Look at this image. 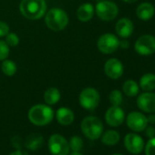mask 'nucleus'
<instances>
[{
  "mask_svg": "<svg viewBox=\"0 0 155 155\" xmlns=\"http://www.w3.org/2000/svg\"><path fill=\"white\" fill-rule=\"evenodd\" d=\"M21 14L31 20L41 18L47 10L45 0H22L19 5Z\"/></svg>",
  "mask_w": 155,
  "mask_h": 155,
  "instance_id": "nucleus-1",
  "label": "nucleus"
},
{
  "mask_svg": "<svg viewBox=\"0 0 155 155\" xmlns=\"http://www.w3.org/2000/svg\"><path fill=\"white\" fill-rule=\"evenodd\" d=\"M28 117L30 122L34 125L45 126L52 121L54 118V111L48 105L38 104L28 110Z\"/></svg>",
  "mask_w": 155,
  "mask_h": 155,
  "instance_id": "nucleus-2",
  "label": "nucleus"
},
{
  "mask_svg": "<svg viewBox=\"0 0 155 155\" xmlns=\"http://www.w3.org/2000/svg\"><path fill=\"white\" fill-rule=\"evenodd\" d=\"M45 21L48 28L53 31H61L68 24V16L61 8L50 9L45 18Z\"/></svg>",
  "mask_w": 155,
  "mask_h": 155,
  "instance_id": "nucleus-3",
  "label": "nucleus"
},
{
  "mask_svg": "<svg viewBox=\"0 0 155 155\" xmlns=\"http://www.w3.org/2000/svg\"><path fill=\"white\" fill-rule=\"evenodd\" d=\"M81 129L84 136L90 140H97L103 133V124L101 120L95 116H88L81 123Z\"/></svg>",
  "mask_w": 155,
  "mask_h": 155,
  "instance_id": "nucleus-4",
  "label": "nucleus"
},
{
  "mask_svg": "<svg viewBox=\"0 0 155 155\" xmlns=\"http://www.w3.org/2000/svg\"><path fill=\"white\" fill-rule=\"evenodd\" d=\"M96 14L103 21H110L117 18L119 14L118 6L110 0H102L96 5Z\"/></svg>",
  "mask_w": 155,
  "mask_h": 155,
  "instance_id": "nucleus-5",
  "label": "nucleus"
},
{
  "mask_svg": "<svg viewBox=\"0 0 155 155\" xmlns=\"http://www.w3.org/2000/svg\"><path fill=\"white\" fill-rule=\"evenodd\" d=\"M79 101L83 109L91 111L99 106L101 101V96L96 89L86 88L81 92Z\"/></svg>",
  "mask_w": 155,
  "mask_h": 155,
  "instance_id": "nucleus-6",
  "label": "nucleus"
},
{
  "mask_svg": "<svg viewBox=\"0 0 155 155\" xmlns=\"http://www.w3.org/2000/svg\"><path fill=\"white\" fill-rule=\"evenodd\" d=\"M49 152L52 155H68L69 152L68 141L60 134H53L48 142Z\"/></svg>",
  "mask_w": 155,
  "mask_h": 155,
  "instance_id": "nucleus-7",
  "label": "nucleus"
},
{
  "mask_svg": "<svg viewBox=\"0 0 155 155\" xmlns=\"http://www.w3.org/2000/svg\"><path fill=\"white\" fill-rule=\"evenodd\" d=\"M97 46L101 53L111 54L120 48V40L115 35L111 33H106L100 37Z\"/></svg>",
  "mask_w": 155,
  "mask_h": 155,
  "instance_id": "nucleus-8",
  "label": "nucleus"
},
{
  "mask_svg": "<svg viewBox=\"0 0 155 155\" xmlns=\"http://www.w3.org/2000/svg\"><path fill=\"white\" fill-rule=\"evenodd\" d=\"M135 51L141 56H150L155 53V37L151 35L140 36L135 42Z\"/></svg>",
  "mask_w": 155,
  "mask_h": 155,
  "instance_id": "nucleus-9",
  "label": "nucleus"
},
{
  "mask_svg": "<svg viewBox=\"0 0 155 155\" xmlns=\"http://www.w3.org/2000/svg\"><path fill=\"white\" fill-rule=\"evenodd\" d=\"M127 126L135 132L143 131L148 126L147 117L139 111H132L129 113L126 119Z\"/></svg>",
  "mask_w": 155,
  "mask_h": 155,
  "instance_id": "nucleus-10",
  "label": "nucleus"
},
{
  "mask_svg": "<svg viewBox=\"0 0 155 155\" xmlns=\"http://www.w3.org/2000/svg\"><path fill=\"white\" fill-rule=\"evenodd\" d=\"M138 108L147 113H155V93L146 91L141 93L137 99Z\"/></svg>",
  "mask_w": 155,
  "mask_h": 155,
  "instance_id": "nucleus-11",
  "label": "nucleus"
},
{
  "mask_svg": "<svg viewBox=\"0 0 155 155\" xmlns=\"http://www.w3.org/2000/svg\"><path fill=\"white\" fill-rule=\"evenodd\" d=\"M125 119V113L120 106H112L106 111V122L111 127L120 126Z\"/></svg>",
  "mask_w": 155,
  "mask_h": 155,
  "instance_id": "nucleus-12",
  "label": "nucleus"
},
{
  "mask_svg": "<svg viewBox=\"0 0 155 155\" xmlns=\"http://www.w3.org/2000/svg\"><path fill=\"white\" fill-rule=\"evenodd\" d=\"M124 145L130 153L139 154L143 150V139L136 133H128L124 138Z\"/></svg>",
  "mask_w": 155,
  "mask_h": 155,
  "instance_id": "nucleus-13",
  "label": "nucleus"
},
{
  "mask_svg": "<svg viewBox=\"0 0 155 155\" xmlns=\"http://www.w3.org/2000/svg\"><path fill=\"white\" fill-rule=\"evenodd\" d=\"M104 72L111 80H118L123 74V65L118 58H110L104 65Z\"/></svg>",
  "mask_w": 155,
  "mask_h": 155,
  "instance_id": "nucleus-14",
  "label": "nucleus"
},
{
  "mask_svg": "<svg viewBox=\"0 0 155 155\" xmlns=\"http://www.w3.org/2000/svg\"><path fill=\"white\" fill-rule=\"evenodd\" d=\"M115 30L117 35L121 38H128L131 36L134 30L133 23L130 19L123 18H120L115 26Z\"/></svg>",
  "mask_w": 155,
  "mask_h": 155,
  "instance_id": "nucleus-15",
  "label": "nucleus"
},
{
  "mask_svg": "<svg viewBox=\"0 0 155 155\" xmlns=\"http://www.w3.org/2000/svg\"><path fill=\"white\" fill-rule=\"evenodd\" d=\"M154 13H155V8L153 5L148 2L140 4L136 9V16L138 17V18L143 21L150 20L154 16Z\"/></svg>",
  "mask_w": 155,
  "mask_h": 155,
  "instance_id": "nucleus-16",
  "label": "nucleus"
},
{
  "mask_svg": "<svg viewBox=\"0 0 155 155\" xmlns=\"http://www.w3.org/2000/svg\"><path fill=\"white\" fill-rule=\"evenodd\" d=\"M56 118L59 124L63 126H68V125H70L74 121L75 116H74L73 111L70 109L62 107L57 110Z\"/></svg>",
  "mask_w": 155,
  "mask_h": 155,
  "instance_id": "nucleus-17",
  "label": "nucleus"
},
{
  "mask_svg": "<svg viewBox=\"0 0 155 155\" xmlns=\"http://www.w3.org/2000/svg\"><path fill=\"white\" fill-rule=\"evenodd\" d=\"M95 8L90 3H85L80 6L77 10V17L81 22H88L90 21L94 16Z\"/></svg>",
  "mask_w": 155,
  "mask_h": 155,
  "instance_id": "nucleus-18",
  "label": "nucleus"
},
{
  "mask_svg": "<svg viewBox=\"0 0 155 155\" xmlns=\"http://www.w3.org/2000/svg\"><path fill=\"white\" fill-rule=\"evenodd\" d=\"M43 136L39 133H32L28 135L25 140V147L29 150H36L43 144Z\"/></svg>",
  "mask_w": 155,
  "mask_h": 155,
  "instance_id": "nucleus-19",
  "label": "nucleus"
},
{
  "mask_svg": "<svg viewBox=\"0 0 155 155\" xmlns=\"http://www.w3.org/2000/svg\"><path fill=\"white\" fill-rule=\"evenodd\" d=\"M140 88L144 91L155 90V75L152 73L144 74L140 80Z\"/></svg>",
  "mask_w": 155,
  "mask_h": 155,
  "instance_id": "nucleus-20",
  "label": "nucleus"
},
{
  "mask_svg": "<svg viewBox=\"0 0 155 155\" xmlns=\"http://www.w3.org/2000/svg\"><path fill=\"white\" fill-rule=\"evenodd\" d=\"M101 141L103 144L108 146H114L120 140V134L118 131L113 130H109L101 134Z\"/></svg>",
  "mask_w": 155,
  "mask_h": 155,
  "instance_id": "nucleus-21",
  "label": "nucleus"
},
{
  "mask_svg": "<svg viewBox=\"0 0 155 155\" xmlns=\"http://www.w3.org/2000/svg\"><path fill=\"white\" fill-rule=\"evenodd\" d=\"M122 91L123 93L127 96V97H135L138 95L139 91H140V86L138 85V83L133 81V80H128L124 82L123 86H122Z\"/></svg>",
  "mask_w": 155,
  "mask_h": 155,
  "instance_id": "nucleus-22",
  "label": "nucleus"
},
{
  "mask_svg": "<svg viewBox=\"0 0 155 155\" xmlns=\"http://www.w3.org/2000/svg\"><path fill=\"white\" fill-rule=\"evenodd\" d=\"M45 102L48 105H54L60 100V91L57 88H49L44 93Z\"/></svg>",
  "mask_w": 155,
  "mask_h": 155,
  "instance_id": "nucleus-23",
  "label": "nucleus"
},
{
  "mask_svg": "<svg viewBox=\"0 0 155 155\" xmlns=\"http://www.w3.org/2000/svg\"><path fill=\"white\" fill-rule=\"evenodd\" d=\"M2 71L3 73L6 75V76H13L16 74L17 72V65L14 61L12 60H9V59H5L3 60V63H2Z\"/></svg>",
  "mask_w": 155,
  "mask_h": 155,
  "instance_id": "nucleus-24",
  "label": "nucleus"
},
{
  "mask_svg": "<svg viewBox=\"0 0 155 155\" xmlns=\"http://www.w3.org/2000/svg\"><path fill=\"white\" fill-rule=\"evenodd\" d=\"M68 146L72 151H80L83 147V140L80 136H73L68 142Z\"/></svg>",
  "mask_w": 155,
  "mask_h": 155,
  "instance_id": "nucleus-25",
  "label": "nucleus"
},
{
  "mask_svg": "<svg viewBox=\"0 0 155 155\" xmlns=\"http://www.w3.org/2000/svg\"><path fill=\"white\" fill-rule=\"evenodd\" d=\"M109 100L112 106H120L123 101L122 93L119 90H113L110 94Z\"/></svg>",
  "mask_w": 155,
  "mask_h": 155,
  "instance_id": "nucleus-26",
  "label": "nucleus"
},
{
  "mask_svg": "<svg viewBox=\"0 0 155 155\" xmlns=\"http://www.w3.org/2000/svg\"><path fill=\"white\" fill-rule=\"evenodd\" d=\"M9 55V46L6 41L0 40V60H5Z\"/></svg>",
  "mask_w": 155,
  "mask_h": 155,
  "instance_id": "nucleus-27",
  "label": "nucleus"
},
{
  "mask_svg": "<svg viewBox=\"0 0 155 155\" xmlns=\"http://www.w3.org/2000/svg\"><path fill=\"white\" fill-rule=\"evenodd\" d=\"M6 43L10 47H16L19 43V38L15 33H8L6 36Z\"/></svg>",
  "mask_w": 155,
  "mask_h": 155,
  "instance_id": "nucleus-28",
  "label": "nucleus"
},
{
  "mask_svg": "<svg viewBox=\"0 0 155 155\" xmlns=\"http://www.w3.org/2000/svg\"><path fill=\"white\" fill-rule=\"evenodd\" d=\"M146 155H155V137L150 138L145 146Z\"/></svg>",
  "mask_w": 155,
  "mask_h": 155,
  "instance_id": "nucleus-29",
  "label": "nucleus"
},
{
  "mask_svg": "<svg viewBox=\"0 0 155 155\" xmlns=\"http://www.w3.org/2000/svg\"><path fill=\"white\" fill-rule=\"evenodd\" d=\"M8 33H9L8 25L4 21H0V38L6 37Z\"/></svg>",
  "mask_w": 155,
  "mask_h": 155,
  "instance_id": "nucleus-30",
  "label": "nucleus"
},
{
  "mask_svg": "<svg viewBox=\"0 0 155 155\" xmlns=\"http://www.w3.org/2000/svg\"><path fill=\"white\" fill-rule=\"evenodd\" d=\"M145 133H146V136L148 138H153L155 136V129L152 127V126H150V127H146L145 129Z\"/></svg>",
  "mask_w": 155,
  "mask_h": 155,
  "instance_id": "nucleus-31",
  "label": "nucleus"
},
{
  "mask_svg": "<svg viewBox=\"0 0 155 155\" xmlns=\"http://www.w3.org/2000/svg\"><path fill=\"white\" fill-rule=\"evenodd\" d=\"M129 46H130V43L126 40V38H123L121 41H120V47L121 48L126 49V48H129Z\"/></svg>",
  "mask_w": 155,
  "mask_h": 155,
  "instance_id": "nucleus-32",
  "label": "nucleus"
},
{
  "mask_svg": "<svg viewBox=\"0 0 155 155\" xmlns=\"http://www.w3.org/2000/svg\"><path fill=\"white\" fill-rule=\"evenodd\" d=\"M9 155H28V154L26 151H24V150H22L20 149H18L17 150H15L12 153H10Z\"/></svg>",
  "mask_w": 155,
  "mask_h": 155,
  "instance_id": "nucleus-33",
  "label": "nucleus"
},
{
  "mask_svg": "<svg viewBox=\"0 0 155 155\" xmlns=\"http://www.w3.org/2000/svg\"><path fill=\"white\" fill-rule=\"evenodd\" d=\"M20 139H19V137H18V136H15L13 139H12V143H13V146L14 147H16V148H18V149H19L20 148V146L18 145V140H19Z\"/></svg>",
  "mask_w": 155,
  "mask_h": 155,
  "instance_id": "nucleus-34",
  "label": "nucleus"
},
{
  "mask_svg": "<svg viewBox=\"0 0 155 155\" xmlns=\"http://www.w3.org/2000/svg\"><path fill=\"white\" fill-rule=\"evenodd\" d=\"M147 120H148V123L154 124L155 123V115L154 114H150L149 117H147Z\"/></svg>",
  "mask_w": 155,
  "mask_h": 155,
  "instance_id": "nucleus-35",
  "label": "nucleus"
},
{
  "mask_svg": "<svg viewBox=\"0 0 155 155\" xmlns=\"http://www.w3.org/2000/svg\"><path fill=\"white\" fill-rule=\"evenodd\" d=\"M123 2L125 3H129V4H132V3H135L137 0H122Z\"/></svg>",
  "mask_w": 155,
  "mask_h": 155,
  "instance_id": "nucleus-36",
  "label": "nucleus"
},
{
  "mask_svg": "<svg viewBox=\"0 0 155 155\" xmlns=\"http://www.w3.org/2000/svg\"><path fill=\"white\" fill-rule=\"evenodd\" d=\"M69 155H83V154L81 153L80 151H72Z\"/></svg>",
  "mask_w": 155,
  "mask_h": 155,
  "instance_id": "nucleus-37",
  "label": "nucleus"
},
{
  "mask_svg": "<svg viewBox=\"0 0 155 155\" xmlns=\"http://www.w3.org/2000/svg\"><path fill=\"white\" fill-rule=\"evenodd\" d=\"M95 1H97V2H100V1H102V0H95Z\"/></svg>",
  "mask_w": 155,
  "mask_h": 155,
  "instance_id": "nucleus-38",
  "label": "nucleus"
},
{
  "mask_svg": "<svg viewBox=\"0 0 155 155\" xmlns=\"http://www.w3.org/2000/svg\"><path fill=\"white\" fill-rule=\"evenodd\" d=\"M113 155H122V154H113Z\"/></svg>",
  "mask_w": 155,
  "mask_h": 155,
  "instance_id": "nucleus-39",
  "label": "nucleus"
}]
</instances>
